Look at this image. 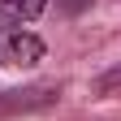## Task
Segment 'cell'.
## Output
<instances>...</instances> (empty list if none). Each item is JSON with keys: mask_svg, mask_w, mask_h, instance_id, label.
<instances>
[{"mask_svg": "<svg viewBox=\"0 0 121 121\" xmlns=\"http://www.w3.org/2000/svg\"><path fill=\"white\" fill-rule=\"evenodd\" d=\"M48 56V43H43L35 30L26 26H9L0 30V65H13V69H30Z\"/></svg>", "mask_w": 121, "mask_h": 121, "instance_id": "obj_1", "label": "cell"}, {"mask_svg": "<svg viewBox=\"0 0 121 121\" xmlns=\"http://www.w3.org/2000/svg\"><path fill=\"white\" fill-rule=\"evenodd\" d=\"M48 0H0V30L9 26H30L35 17H43Z\"/></svg>", "mask_w": 121, "mask_h": 121, "instance_id": "obj_2", "label": "cell"}, {"mask_svg": "<svg viewBox=\"0 0 121 121\" xmlns=\"http://www.w3.org/2000/svg\"><path fill=\"white\" fill-rule=\"evenodd\" d=\"M95 91L104 99H112V95H121V65H112V69H104L99 78H95Z\"/></svg>", "mask_w": 121, "mask_h": 121, "instance_id": "obj_3", "label": "cell"}]
</instances>
